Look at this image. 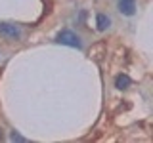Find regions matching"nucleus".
Here are the masks:
<instances>
[{"mask_svg": "<svg viewBox=\"0 0 153 143\" xmlns=\"http://www.w3.org/2000/svg\"><path fill=\"white\" fill-rule=\"evenodd\" d=\"M10 139H12V141H25V137H21V136H19V133L12 132V136H10Z\"/></svg>", "mask_w": 153, "mask_h": 143, "instance_id": "6", "label": "nucleus"}, {"mask_svg": "<svg viewBox=\"0 0 153 143\" xmlns=\"http://www.w3.org/2000/svg\"><path fill=\"white\" fill-rule=\"evenodd\" d=\"M130 84H132V80L128 74H117L115 76V88L117 90H128Z\"/></svg>", "mask_w": 153, "mask_h": 143, "instance_id": "5", "label": "nucleus"}, {"mask_svg": "<svg viewBox=\"0 0 153 143\" xmlns=\"http://www.w3.org/2000/svg\"><path fill=\"white\" fill-rule=\"evenodd\" d=\"M56 42H57V44H63V46H69V48H76V50H80V48H82L80 36L76 35V32L69 31V29H63L61 32H57Z\"/></svg>", "mask_w": 153, "mask_h": 143, "instance_id": "1", "label": "nucleus"}, {"mask_svg": "<svg viewBox=\"0 0 153 143\" xmlns=\"http://www.w3.org/2000/svg\"><path fill=\"white\" fill-rule=\"evenodd\" d=\"M111 27V17L107 15V13H102L100 12L98 15H96V29H98V31H107V29Z\"/></svg>", "mask_w": 153, "mask_h": 143, "instance_id": "4", "label": "nucleus"}, {"mask_svg": "<svg viewBox=\"0 0 153 143\" xmlns=\"http://www.w3.org/2000/svg\"><path fill=\"white\" fill-rule=\"evenodd\" d=\"M4 139V132H2V128H0V141Z\"/></svg>", "mask_w": 153, "mask_h": 143, "instance_id": "7", "label": "nucleus"}, {"mask_svg": "<svg viewBox=\"0 0 153 143\" xmlns=\"http://www.w3.org/2000/svg\"><path fill=\"white\" fill-rule=\"evenodd\" d=\"M0 36H4L6 40H21L23 38V29L16 25V23H0Z\"/></svg>", "mask_w": 153, "mask_h": 143, "instance_id": "2", "label": "nucleus"}, {"mask_svg": "<svg viewBox=\"0 0 153 143\" xmlns=\"http://www.w3.org/2000/svg\"><path fill=\"white\" fill-rule=\"evenodd\" d=\"M117 10L123 15H134L136 13V0H117Z\"/></svg>", "mask_w": 153, "mask_h": 143, "instance_id": "3", "label": "nucleus"}]
</instances>
